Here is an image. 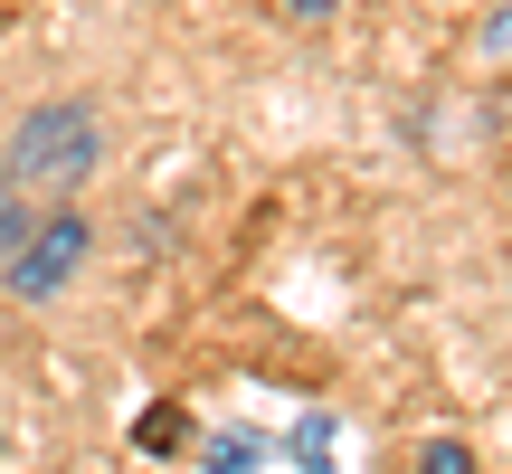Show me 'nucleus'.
I'll return each mask as SVG.
<instances>
[{
  "instance_id": "nucleus-8",
  "label": "nucleus",
  "mask_w": 512,
  "mask_h": 474,
  "mask_svg": "<svg viewBox=\"0 0 512 474\" xmlns=\"http://www.w3.org/2000/svg\"><path fill=\"white\" fill-rule=\"evenodd\" d=\"M285 10H294V19H332L342 0H285Z\"/></svg>"
},
{
  "instance_id": "nucleus-7",
  "label": "nucleus",
  "mask_w": 512,
  "mask_h": 474,
  "mask_svg": "<svg viewBox=\"0 0 512 474\" xmlns=\"http://www.w3.org/2000/svg\"><path fill=\"white\" fill-rule=\"evenodd\" d=\"M181 437H190V427L171 418V408H162V418H143V427H133V446H143V456H171V446H181Z\"/></svg>"
},
{
  "instance_id": "nucleus-2",
  "label": "nucleus",
  "mask_w": 512,
  "mask_h": 474,
  "mask_svg": "<svg viewBox=\"0 0 512 474\" xmlns=\"http://www.w3.org/2000/svg\"><path fill=\"white\" fill-rule=\"evenodd\" d=\"M86 219L76 209H48V219H29V237H19L10 256H0V285L19 294V304H48V294H67V275L86 266Z\"/></svg>"
},
{
  "instance_id": "nucleus-1",
  "label": "nucleus",
  "mask_w": 512,
  "mask_h": 474,
  "mask_svg": "<svg viewBox=\"0 0 512 474\" xmlns=\"http://www.w3.org/2000/svg\"><path fill=\"white\" fill-rule=\"evenodd\" d=\"M95 152H105L95 114L76 105V95H57V105H29V124L10 133V171H0V181H19V190H76L95 171Z\"/></svg>"
},
{
  "instance_id": "nucleus-9",
  "label": "nucleus",
  "mask_w": 512,
  "mask_h": 474,
  "mask_svg": "<svg viewBox=\"0 0 512 474\" xmlns=\"http://www.w3.org/2000/svg\"><path fill=\"white\" fill-rule=\"evenodd\" d=\"M0 10H19V0H0Z\"/></svg>"
},
{
  "instance_id": "nucleus-4",
  "label": "nucleus",
  "mask_w": 512,
  "mask_h": 474,
  "mask_svg": "<svg viewBox=\"0 0 512 474\" xmlns=\"http://www.w3.org/2000/svg\"><path fill=\"white\" fill-rule=\"evenodd\" d=\"M294 465H304V474L332 465V418H304V427H294Z\"/></svg>"
},
{
  "instance_id": "nucleus-3",
  "label": "nucleus",
  "mask_w": 512,
  "mask_h": 474,
  "mask_svg": "<svg viewBox=\"0 0 512 474\" xmlns=\"http://www.w3.org/2000/svg\"><path fill=\"white\" fill-rule=\"evenodd\" d=\"M200 465H209V474H256V465H266V446L238 427V437H209V446H200Z\"/></svg>"
},
{
  "instance_id": "nucleus-5",
  "label": "nucleus",
  "mask_w": 512,
  "mask_h": 474,
  "mask_svg": "<svg viewBox=\"0 0 512 474\" xmlns=\"http://www.w3.org/2000/svg\"><path fill=\"white\" fill-rule=\"evenodd\" d=\"M19 237H29V190H19V181H0V256H10Z\"/></svg>"
},
{
  "instance_id": "nucleus-6",
  "label": "nucleus",
  "mask_w": 512,
  "mask_h": 474,
  "mask_svg": "<svg viewBox=\"0 0 512 474\" xmlns=\"http://www.w3.org/2000/svg\"><path fill=\"white\" fill-rule=\"evenodd\" d=\"M418 474H475V456H465L456 437H427L418 446Z\"/></svg>"
}]
</instances>
